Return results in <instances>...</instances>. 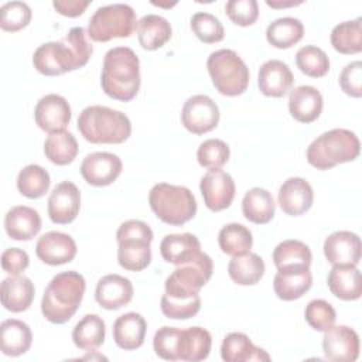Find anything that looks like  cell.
Wrapping results in <instances>:
<instances>
[{"label": "cell", "mask_w": 362, "mask_h": 362, "mask_svg": "<svg viewBox=\"0 0 362 362\" xmlns=\"http://www.w3.org/2000/svg\"><path fill=\"white\" fill-rule=\"evenodd\" d=\"M82 27H72L61 41L41 44L33 55L34 68L45 76H58L85 66L93 47Z\"/></svg>", "instance_id": "6da1fadb"}, {"label": "cell", "mask_w": 362, "mask_h": 362, "mask_svg": "<svg viewBox=\"0 0 362 362\" xmlns=\"http://www.w3.org/2000/svg\"><path fill=\"white\" fill-rule=\"evenodd\" d=\"M100 85L103 92L120 102H130L140 89V61L129 47L110 48L103 58Z\"/></svg>", "instance_id": "7a4b0ae2"}, {"label": "cell", "mask_w": 362, "mask_h": 362, "mask_svg": "<svg viewBox=\"0 0 362 362\" xmlns=\"http://www.w3.org/2000/svg\"><path fill=\"white\" fill-rule=\"evenodd\" d=\"M85 288V279L78 272L68 270L54 276L41 300L44 318L52 324L68 322L78 311Z\"/></svg>", "instance_id": "3957f363"}, {"label": "cell", "mask_w": 362, "mask_h": 362, "mask_svg": "<svg viewBox=\"0 0 362 362\" xmlns=\"http://www.w3.org/2000/svg\"><path fill=\"white\" fill-rule=\"evenodd\" d=\"M76 123L83 139L93 144H120L132 134L129 117L107 106L93 105L85 107L79 113Z\"/></svg>", "instance_id": "277c9868"}, {"label": "cell", "mask_w": 362, "mask_h": 362, "mask_svg": "<svg viewBox=\"0 0 362 362\" xmlns=\"http://www.w3.org/2000/svg\"><path fill=\"white\" fill-rule=\"evenodd\" d=\"M358 136L348 129H332L311 141L307 161L317 170H329L338 164L354 161L359 156Z\"/></svg>", "instance_id": "5b68a950"}, {"label": "cell", "mask_w": 362, "mask_h": 362, "mask_svg": "<svg viewBox=\"0 0 362 362\" xmlns=\"http://www.w3.org/2000/svg\"><path fill=\"white\" fill-rule=\"evenodd\" d=\"M148 204L156 216L167 225L181 226L197 214L194 194L181 185L167 182L156 184L148 194Z\"/></svg>", "instance_id": "8992f818"}, {"label": "cell", "mask_w": 362, "mask_h": 362, "mask_svg": "<svg viewBox=\"0 0 362 362\" xmlns=\"http://www.w3.org/2000/svg\"><path fill=\"white\" fill-rule=\"evenodd\" d=\"M151 228L139 219H129L123 222L117 232V262L129 272H141L151 262L153 240Z\"/></svg>", "instance_id": "52a82bcc"}, {"label": "cell", "mask_w": 362, "mask_h": 362, "mask_svg": "<svg viewBox=\"0 0 362 362\" xmlns=\"http://www.w3.org/2000/svg\"><path fill=\"white\" fill-rule=\"evenodd\" d=\"M208 74L216 90L223 96H239L249 85V68L233 51L222 48L209 54Z\"/></svg>", "instance_id": "ba28073f"}, {"label": "cell", "mask_w": 362, "mask_h": 362, "mask_svg": "<svg viewBox=\"0 0 362 362\" xmlns=\"http://www.w3.org/2000/svg\"><path fill=\"white\" fill-rule=\"evenodd\" d=\"M214 272L212 259L199 252L195 257L181 264L165 279V294L171 298L187 300L198 296L199 290L209 281Z\"/></svg>", "instance_id": "9c48e42d"}, {"label": "cell", "mask_w": 362, "mask_h": 362, "mask_svg": "<svg viewBox=\"0 0 362 362\" xmlns=\"http://www.w3.org/2000/svg\"><path fill=\"white\" fill-rule=\"evenodd\" d=\"M136 13L129 4L115 3L99 7L89 20L88 35L96 42L127 38L136 30Z\"/></svg>", "instance_id": "30bf717a"}, {"label": "cell", "mask_w": 362, "mask_h": 362, "mask_svg": "<svg viewBox=\"0 0 362 362\" xmlns=\"http://www.w3.org/2000/svg\"><path fill=\"white\" fill-rule=\"evenodd\" d=\"M219 107L206 95H194L187 99L181 110L184 127L194 134H204L214 130L219 123Z\"/></svg>", "instance_id": "8fae6325"}, {"label": "cell", "mask_w": 362, "mask_h": 362, "mask_svg": "<svg viewBox=\"0 0 362 362\" xmlns=\"http://www.w3.org/2000/svg\"><path fill=\"white\" fill-rule=\"evenodd\" d=\"M199 189L208 209L214 212L223 211L230 206L235 198V181L221 168H209L201 178Z\"/></svg>", "instance_id": "7c38bea8"}, {"label": "cell", "mask_w": 362, "mask_h": 362, "mask_svg": "<svg viewBox=\"0 0 362 362\" xmlns=\"http://www.w3.org/2000/svg\"><path fill=\"white\" fill-rule=\"evenodd\" d=\"M71 116L72 112L68 100L57 93L42 96L34 109L37 126L49 134L64 132L71 122Z\"/></svg>", "instance_id": "4fadbf2b"}, {"label": "cell", "mask_w": 362, "mask_h": 362, "mask_svg": "<svg viewBox=\"0 0 362 362\" xmlns=\"http://www.w3.org/2000/svg\"><path fill=\"white\" fill-rule=\"evenodd\" d=\"M123 168L122 160L107 151H95L88 154L81 164V175L93 187H106L117 180Z\"/></svg>", "instance_id": "5bb4252c"}, {"label": "cell", "mask_w": 362, "mask_h": 362, "mask_svg": "<svg viewBox=\"0 0 362 362\" xmlns=\"http://www.w3.org/2000/svg\"><path fill=\"white\" fill-rule=\"evenodd\" d=\"M322 351L329 361L354 362L359 356V337L346 325H332L324 332Z\"/></svg>", "instance_id": "9a60e30c"}, {"label": "cell", "mask_w": 362, "mask_h": 362, "mask_svg": "<svg viewBox=\"0 0 362 362\" xmlns=\"http://www.w3.org/2000/svg\"><path fill=\"white\" fill-rule=\"evenodd\" d=\"M81 192L71 181H62L49 194L48 216L54 223L68 225L79 214Z\"/></svg>", "instance_id": "2e32d148"}, {"label": "cell", "mask_w": 362, "mask_h": 362, "mask_svg": "<svg viewBox=\"0 0 362 362\" xmlns=\"http://www.w3.org/2000/svg\"><path fill=\"white\" fill-rule=\"evenodd\" d=\"M76 243L68 233L51 230L38 238L35 245L37 257L49 266L69 263L76 256Z\"/></svg>", "instance_id": "e0dca14e"}, {"label": "cell", "mask_w": 362, "mask_h": 362, "mask_svg": "<svg viewBox=\"0 0 362 362\" xmlns=\"http://www.w3.org/2000/svg\"><path fill=\"white\" fill-rule=\"evenodd\" d=\"M314 201L313 187L301 177L287 178L277 195V202L281 211L290 216H300L305 214Z\"/></svg>", "instance_id": "ac0fdd59"}, {"label": "cell", "mask_w": 362, "mask_h": 362, "mask_svg": "<svg viewBox=\"0 0 362 362\" xmlns=\"http://www.w3.org/2000/svg\"><path fill=\"white\" fill-rule=\"evenodd\" d=\"M322 249L325 259L332 266H358L361 262V239L354 232L337 230L331 233L325 239Z\"/></svg>", "instance_id": "d6986e66"}, {"label": "cell", "mask_w": 362, "mask_h": 362, "mask_svg": "<svg viewBox=\"0 0 362 362\" xmlns=\"http://www.w3.org/2000/svg\"><path fill=\"white\" fill-rule=\"evenodd\" d=\"M294 76L288 65L280 59L266 61L257 74V85L264 96L283 98L288 93Z\"/></svg>", "instance_id": "ffe728a7"}, {"label": "cell", "mask_w": 362, "mask_h": 362, "mask_svg": "<svg viewBox=\"0 0 362 362\" xmlns=\"http://www.w3.org/2000/svg\"><path fill=\"white\" fill-rule=\"evenodd\" d=\"M212 346L209 331L201 327H189L177 332L175 361H204L208 358Z\"/></svg>", "instance_id": "44dd1931"}, {"label": "cell", "mask_w": 362, "mask_h": 362, "mask_svg": "<svg viewBox=\"0 0 362 362\" xmlns=\"http://www.w3.org/2000/svg\"><path fill=\"white\" fill-rule=\"evenodd\" d=\"M95 298L105 310H119L132 301L133 284L120 274H106L96 284Z\"/></svg>", "instance_id": "7402d4cb"}, {"label": "cell", "mask_w": 362, "mask_h": 362, "mask_svg": "<svg viewBox=\"0 0 362 362\" xmlns=\"http://www.w3.org/2000/svg\"><path fill=\"white\" fill-rule=\"evenodd\" d=\"M311 260V250L301 240H283L273 250V263L277 272L281 273H298L310 270Z\"/></svg>", "instance_id": "603a6c76"}, {"label": "cell", "mask_w": 362, "mask_h": 362, "mask_svg": "<svg viewBox=\"0 0 362 362\" xmlns=\"http://www.w3.org/2000/svg\"><path fill=\"white\" fill-rule=\"evenodd\" d=\"M324 100L320 90L310 85H301L290 90L288 110L300 123H311L317 120L322 112Z\"/></svg>", "instance_id": "cb8c5ba5"}, {"label": "cell", "mask_w": 362, "mask_h": 362, "mask_svg": "<svg viewBox=\"0 0 362 362\" xmlns=\"http://www.w3.org/2000/svg\"><path fill=\"white\" fill-rule=\"evenodd\" d=\"M4 229L14 240H31L41 230V216L31 206L16 205L4 216Z\"/></svg>", "instance_id": "d4e9b609"}, {"label": "cell", "mask_w": 362, "mask_h": 362, "mask_svg": "<svg viewBox=\"0 0 362 362\" xmlns=\"http://www.w3.org/2000/svg\"><path fill=\"white\" fill-rule=\"evenodd\" d=\"M327 284L329 291L339 300L354 301L362 296V277L356 266H332L328 273Z\"/></svg>", "instance_id": "484cf974"}, {"label": "cell", "mask_w": 362, "mask_h": 362, "mask_svg": "<svg viewBox=\"0 0 362 362\" xmlns=\"http://www.w3.org/2000/svg\"><path fill=\"white\" fill-rule=\"evenodd\" d=\"M147 331V322L139 313H126L116 318L113 324L115 344L124 349L133 351L143 345Z\"/></svg>", "instance_id": "4316f807"}, {"label": "cell", "mask_w": 362, "mask_h": 362, "mask_svg": "<svg viewBox=\"0 0 362 362\" xmlns=\"http://www.w3.org/2000/svg\"><path fill=\"white\" fill-rule=\"evenodd\" d=\"M34 284L25 276H10L1 283V304L11 313H23L28 310L34 300Z\"/></svg>", "instance_id": "83f0119b"}, {"label": "cell", "mask_w": 362, "mask_h": 362, "mask_svg": "<svg viewBox=\"0 0 362 362\" xmlns=\"http://www.w3.org/2000/svg\"><path fill=\"white\" fill-rule=\"evenodd\" d=\"M221 356L226 362H247V361H270V355L256 346L243 332L228 334L221 345Z\"/></svg>", "instance_id": "f1b7e54d"}, {"label": "cell", "mask_w": 362, "mask_h": 362, "mask_svg": "<svg viewBox=\"0 0 362 362\" xmlns=\"http://www.w3.org/2000/svg\"><path fill=\"white\" fill-rule=\"evenodd\" d=\"M201 252V243L192 233H171L163 238L160 253L163 259L173 264H181L191 260Z\"/></svg>", "instance_id": "f546056e"}, {"label": "cell", "mask_w": 362, "mask_h": 362, "mask_svg": "<svg viewBox=\"0 0 362 362\" xmlns=\"http://www.w3.org/2000/svg\"><path fill=\"white\" fill-rule=\"evenodd\" d=\"M33 342L30 327L16 318L4 320L0 325V346L7 356H20L25 354Z\"/></svg>", "instance_id": "4dcf8cb0"}, {"label": "cell", "mask_w": 362, "mask_h": 362, "mask_svg": "<svg viewBox=\"0 0 362 362\" xmlns=\"http://www.w3.org/2000/svg\"><path fill=\"white\" fill-rule=\"evenodd\" d=\"M136 31L140 45L147 51H154L164 47L173 34L168 20L157 14L143 16L137 21Z\"/></svg>", "instance_id": "1f68e13d"}, {"label": "cell", "mask_w": 362, "mask_h": 362, "mask_svg": "<svg viewBox=\"0 0 362 362\" xmlns=\"http://www.w3.org/2000/svg\"><path fill=\"white\" fill-rule=\"evenodd\" d=\"M274 198L264 188H250L242 199L243 216L256 225L269 223L274 216Z\"/></svg>", "instance_id": "d6a6232c"}, {"label": "cell", "mask_w": 362, "mask_h": 362, "mask_svg": "<svg viewBox=\"0 0 362 362\" xmlns=\"http://www.w3.org/2000/svg\"><path fill=\"white\" fill-rule=\"evenodd\" d=\"M106 337V327L102 317L98 314H86L76 322L72 331V341L76 348L83 351H95Z\"/></svg>", "instance_id": "836d02e7"}, {"label": "cell", "mask_w": 362, "mask_h": 362, "mask_svg": "<svg viewBox=\"0 0 362 362\" xmlns=\"http://www.w3.org/2000/svg\"><path fill=\"white\" fill-rule=\"evenodd\" d=\"M264 262L256 253H245L232 257L228 264L229 277L240 286H253L259 283L264 274Z\"/></svg>", "instance_id": "e575fe53"}, {"label": "cell", "mask_w": 362, "mask_h": 362, "mask_svg": "<svg viewBox=\"0 0 362 362\" xmlns=\"http://www.w3.org/2000/svg\"><path fill=\"white\" fill-rule=\"evenodd\" d=\"M304 35V25L298 18L281 17L266 28L267 42L276 48L286 49L297 44Z\"/></svg>", "instance_id": "d590c367"}, {"label": "cell", "mask_w": 362, "mask_h": 362, "mask_svg": "<svg viewBox=\"0 0 362 362\" xmlns=\"http://www.w3.org/2000/svg\"><path fill=\"white\" fill-rule=\"evenodd\" d=\"M313 284V276L310 270L298 273H281L277 272L273 280V290L276 296L283 301H293L303 297Z\"/></svg>", "instance_id": "8d00e7d4"}, {"label": "cell", "mask_w": 362, "mask_h": 362, "mask_svg": "<svg viewBox=\"0 0 362 362\" xmlns=\"http://www.w3.org/2000/svg\"><path fill=\"white\" fill-rule=\"evenodd\" d=\"M331 45L339 54H359L362 51V18L337 24L331 31Z\"/></svg>", "instance_id": "74e56055"}, {"label": "cell", "mask_w": 362, "mask_h": 362, "mask_svg": "<svg viewBox=\"0 0 362 362\" xmlns=\"http://www.w3.org/2000/svg\"><path fill=\"white\" fill-rule=\"evenodd\" d=\"M78 151L79 147L76 139L66 130L49 134L44 143L45 157L57 165L71 164L76 158Z\"/></svg>", "instance_id": "f35d334b"}, {"label": "cell", "mask_w": 362, "mask_h": 362, "mask_svg": "<svg viewBox=\"0 0 362 362\" xmlns=\"http://www.w3.org/2000/svg\"><path fill=\"white\" fill-rule=\"evenodd\" d=\"M218 243L223 253L235 257L249 253L253 245L252 232L242 223H228L218 235Z\"/></svg>", "instance_id": "ab89813d"}, {"label": "cell", "mask_w": 362, "mask_h": 362, "mask_svg": "<svg viewBox=\"0 0 362 362\" xmlns=\"http://www.w3.org/2000/svg\"><path fill=\"white\" fill-rule=\"evenodd\" d=\"M51 184L47 170L37 164H28L20 170L17 175V188L21 195L30 199H37L45 195Z\"/></svg>", "instance_id": "60d3db41"}, {"label": "cell", "mask_w": 362, "mask_h": 362, "mask_svg": "<svg viewBox=\"0 0 362 362\" xmlns=\"http://www.w3.org/2000/svg\"><path fill=\"white\" fill-rule=\"evenodd\" d=\"M296 64L303 74L311 78H322L329 71L328 55L315 45L301 47L296 54Z\"/></svg>", "instance_id": "b9f144b4"}, {"label": "cell", "mask_w": 362, "mask_h": 362, "mask_svg": "<svg viewBox=\"0 0 362 362\" xmlns=\"http://www.w3.org/2000/svg\"><path fill=\"white\" fill-rule=\"evenodd\" d=\"M191 30L197 38L205 44L219 42L225 37V30L218 17L211 13L199 11L195 13L191 18Z\"/></svg>", "instance_id": "7bdbcfd3"}, {"label": "cell", "mask_w": 362, "mask_h": 362, "mask_svg": "<svg viewBox=\"0 0 362 362\" xmlns=\"http://www.w3.org/2000/svg\"><path fill=\"white\" fill-rule=\"evenodd\" d=\"M31 16V8L24 1L4 3L0 8V27L7 33L20 31L30 24Z\"/></svg>", "instance_id": "ee69618b"}, {"label": "cell", "mask_w": 362, "mask_h": 362, "mask_svg": "<svg viewBox=\"0 0 362 362\" xmlns=\"http://www.w3.org/2000/svg\"><path fill=\"white\" fill-rule=\"evenodd\" d=\"M230 156L229 146L221 139H208L199 144L197 158L201 167L221 168L228 163Z\"/></svg>", "instance_id": "f6af8a7d"}, {"label": "cell", "mask_w": 362, "mask_h": 362, "mask_svg": "<svg viewBox=\"0 0 362 362\" xmlns=\"http://www.w3.org/2000/svg\"><path fill=\"white\" fill-rule=\"evenodd\" d=\"M304 318L313 329L325 332L334 325L337 314L334 307L328 301L315 298L307 304L304 311Z\"/></svg>", "instance_id": "bcb514c9"}, {"label": "cell", "mask_w": 362, "mask_h": 362, "mask_svg": "<svg viewBox=\"0 0 362 362\" xmlns=\"http://www.w3.org/2000/svg\"><path fill=\"white\" fill-rule=\"evenodd\" d=\"M161 311L167 318L171 320H188L198 314L201 308V298L199 296H194L187 300H177L171 298L167 294L161 297L160 301Z\"/></svg>", "instance_id": "7dc6e473"}, {"label": "cell", "mask_w": 362, "mask_h": 362, "mask_svg": "<svg viewBox=\"0 0 362 362\" xmlns=\"http://www.w3.org/2000/svg\"><path fill=\"white\" fill-rule=\"evenodd\" d=\"M229 20L240 27L252 25L259 17V6L256 0H229L225 4Z\"/></svg>", "instance_id": "c3c4849f"}, {"label": "cell", "mask_w": 362, "mask_h": 362, "mask_svg": "<svg viewBox=\"0 0 362 362\" xmlns=\"http://www.w3.org/2000/svg\"><path fill=\"white\" fill-rule=\"evenodd\" d=\"M339 86L346 95L352 98L362 96V62L361 61H354L345 65V68L339 75Z\"/></svg>", "instance_id": "681fc988"}, {"label": "cell", "mask_w": 362, "mask_h": 362, "mask_svg": "<svg viewBox=\"0 0 362 362\" xmlns=\"http://www.w3.org/2000/svg\"><path fill=\"white\" fill-rule=\"evenodd\" d=\"M30 264V257L25 250L20 247H8L1 255V267L11 276L21 274Z\"/></svg>", "instance_id": "f907efd6"}, {"label": "cell", "mask_w": 362, "mask_h": 362, "mask_svg": "<svg viewBox=\"0 0 362 362\" xmlns=\"http://www.w3.org/2000/svg\"><path fill=\"white\" fill-rule=\"evenodd\" d=\"M90 4L89 0L81 1V0H55L52 1V7L65 17H78L83 14L86 7Z\"/></svg>", "instance_id": "816d5d0a"}, {"label": "cell", "mask_w": 362, "mask_h": 362, "mask_svg": "<svg viewBox=\"0 0 362 362\" xmlns=\"http://www.w3.org/2000/svg\"><path fill=\"white\" fill-rule=\"evenodd\" d=\"M266 4L270 6V7H274V8H281V7H290V6L301 4V1H297V3H294V1H290V3H276V1H269V0H267Z\"/></svg>", "instance_id": "f5cc1de1"}]
</instances>
